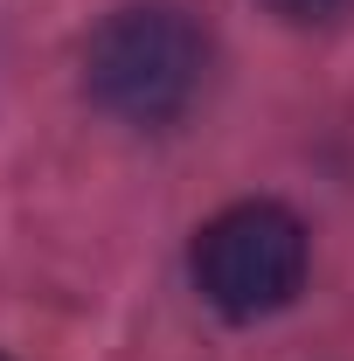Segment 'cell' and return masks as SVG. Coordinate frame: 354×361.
<instances>
[{
    "label": "cell",
    "instance_id": "obj_1",
    "mask_svg": "<svg viewBox=\"0 0 354 361\" xmlns=\"http://www.w3.org/2000/svg\"><path fill=\"white\" fill-rule=\"evenodd\" d=\"M202 77H209V35L181 7H167V0L104 14L90 49H84L90 97L111 118H126V126H167V118H181L195 104Z\"/></svg>",
    "mask_w": 354,
    "mask_h": 361
},
{
    "label": "cell",
    "instance_id": "obj_2",
    "mask_svg": "<svg viewBox=\"0 0 354 361\" xmlns=\"http://www.w3.org/2000/svg\"><path fill=\"white\" fill-rule=\"evenodd\" d=\"M195 285L222 319L285 313L306 285V223L278 202H236L195 236Z\"/></svg>",
    "mask_w": 354,
    "mask_h": 361
},
{
    "label": "cell",
    "instance_id": "obj_3",
    "mask_svg": "<svg viewBox=\"0 0 354 361\" xmlns=\"http://www.w3.org/2000/svg\"><path fill=\"white\" fill-rule=\"evenodd\" d=\"M271 14H285V21H334V14H348V0H264Z\"/></svg>",
    "mask_w": 354,
    "mask_h": 361
}]
</instances>
